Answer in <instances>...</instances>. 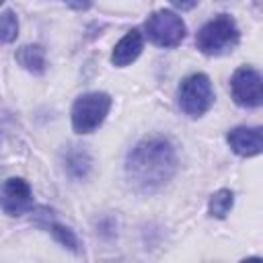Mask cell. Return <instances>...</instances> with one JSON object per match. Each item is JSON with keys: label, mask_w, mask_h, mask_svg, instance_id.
<instances>
[{"label": "cell", "mask_w": 263, "mask_h": 263, "mask_svg": "<svg viewBox=\"0 0 263 263\" xmlns=\"http://www.w3.org/2000/svg\"><path fill=\"white\" fill-rule=\"evenodd\" d=\"M125 173L142 191H154L168 183L177 173V154L173 144L162 136L140 140L127 154Z\"/></svg>", "instance_id": "6da1fadb"}, {"label": "cell", "mask_w": 263, "mask_h": 263, "mask_svg": "<svg viewBox=\"0 0 263 263\" xmlns=\"http://www.w3.org/2000/svg\"><path fill=\"white\" fill-rule=\"evenodd\" d=\"M238 43V27L232 16L218 14L208 21L195 37V45L205 55H220Z\"/></svg>", "instance_id": "7a4b0ae2"}, {"label": "cell", "mask_w": 263, "mask_h": 263, "mask_svg": "<svg viewBox=\"0 0 263 263\" xmlns=\"http://www.w3.org/2000/svg\"><path fill=\"white\" fill-rule=\"evenodd\" d=\"M111 109V97L107 92H86L74 101L72 107V127L76 134L95 132L107 117Z\"/></svg>", "instance_id": "3957f363"}, {"label": "cell", "mask_w": 263, "mask_h": 263, "mask_svg": "<svg viewBox=\"0 0 263 263\" xmlns=\"http://www.w3.org/2000/svg\"><path fill=\"white\" fill-rule=\"evenodd\" d=\"M179 107L183 113H187L189 117H199L203 115L212 103H214V90H212V82L205 74L197 72L187 76L181 86H179Z\"/></svg>", "instance_id": "277c9868"}, {"label": "cell", "mask_w": 263, "mask_h": 263, "mask_svg": "<svg viewBox=\"0 0 263 263\" xmlns=\"http://www.w3.org/2000/svg\"><path fill=\"white\" fill-rule=\"evenodd\" d=\"M146 33L152 43L160 47H177L185 39V23L173 10H156L146 21Z\"/></svg>", "instance_id": "5b68a950"}, {"label": "cell", "mask_w": 263, "mask_h": 263, "mask_svg": "<svg viewBox=\"0 0 263 263\" xmlns=\"http://www.w3.org/2000/svg\"><path fill=\"white\" fill-rule=\"evenodd\" d=\"M232 99L240 107H259L263 101V80L261 74L251 66H240L230 80Z\"/></svg>", "instance_id": "8992f818"}, {"label": "cell", "mask_w": 263, "mask_h": 263, "mask_svg": "<svg viewBox=\"0 0 263 263\" xmlns=\"http://www.w3.org/2000/svg\"><path fill=\"white\" fill-rule=\"evenodd\" d=\"M0 208L8 216H21L33 208V193L25 179L10 177L0 187Z\"/></svg>", "instance_id": "52a82bcc"}, {"label": "cell", "mask_w": 263, "mask_h": 263, "mask_svg": "<svg viewBox=\"0 0 263 263\" xmlns=\"http://www.w3.org/2000/svg\"><path fill=\"white\" fill-rule=\"evenodd\" d=\"M228 140V146L232 148L234 154L238 156H257L261 150H263V132L261 127H247V125H240V127H234L228 132L226 136Z\"/></svg>", "instance_id": "ba28073f"}, {"label": "cell", "mask_w": 263, "mask_h": 263, "mask_svg": "<svg viewBox=\"0 0 263 263\" xmlns=\"http://www.w3.org/2000/svg\"><path fill=\"white\" fill-rule=\"evenodd\" d=\"M142 47H144V37L138 29H132L127 31L119 41L117 45L113 47V53H111V62L113 66L117 68H123L127 64H132L140 53H142Z\"/></svg>", "instance_id": "9c48e42d"}, {"label": "cell", "mask_w": 263, "mask_h": 263, "mask_svg": "<svg viewBox=\"0 0 263 263\" xmlns=\"http://www.w3.org/2000/svg\"><path fill=\"white\" fill-rule=\"evenodd\" d=\"M16 62L33 74H43L45 72V51H43L41 45H23V47H18Z\"/></svg>", "instance_id": "30bf717a"}, {"label": "cell", "mask_w": 263, "mask_h": 263, "mask_svg": "<svg viewBox=\"0 0 263 263\" xmlns=\"http://www.w3.org/2000/svg\"><path fill=\"white\" fill-rule=\"evenodd\" d=\"M232 203H234V193L230 189H218L216 193H212V197L208 201V212L212 218L222 220L232 210Z\"/></svg>", "instance_id": "8fae6325"}, {"label": "cell", "mask_w": 263, "mask_h": 263, "mask_svg": "<svg viewBox=\"0 0 263 263\" xmlns=\"http://www.w3.org/2000/svg\"><path fill=\"white\" fill-rule=\"evenodd\" d=\"M66 168H68L70 175L76 177V179L84 177V175L88 173V168H90V158H88V154H86L84 150H72V152H68V156H66Z\"/></svg>", "instance_id": "7c38bea8"}, {"label": "cell", "mask_w": 263, "mask_h": 263, "mask_svg": "<svg viewBox=\"0 0 263 263\" xmlns=\"http://www.w3.org/2000/svg\"><path fill=\"white\" fill-rule=\"evenodd\" d=\"M47 228L51 230V234H53V238L62 245V247H66V249H70L72 253H78L80 251V245H78V238H76V234L68 228V226H62V224H58V222H49L47 224Z\"/></svg>", "instance_id": "4fadbf2b"}, {"label": "cell", "mask_w": 263, "mask_h": 263, "mask_svg": "<svg viewBox=\"0 0 263 263\" xmlns=\"http://www.w3.org/2000/svg\"><path fill=\"white\" fill-rule=\"evenodd\" d=\"M18 35V21L12 10L0 14V43H12Z\"/></svg>", "instance_id": "5bb4252c"}, {"label": "cell", "mask_w": 263, "mask_h": 263, "mask_svg": "<svg viewBox=\"0 0 263 263\" xmlns=\"http://www.w3.org/2000/svg\"><path fill=\"white\" fill-rule=\"evenodd\" d=\"M64 2H66L70 8H74V10H86L92 0H64Z\"/></svg>", "instance_id": "9a60e30c"}, {"label": "cell", "mask_w": 263, "mask_h": 263, "mask_svg": "<svg viewBox=\"0 0 263 263\" xmlns=\"http://www.w3.org/2000/svg\"><path fill=\"white\" fill-rule=\"evenodd\" d=\"M171 4L177 6V8H181V10H191L197 4V0H171Z\"/></svg>", "instance_id": "2e32d148"}, {"label": "cell", "mask_w": 263, "mask_h": 263, "mask_svg": "<svg viewBox=\"0 0 263 263\" xmlns=\"http://www.w3.org/2000/svg\"><path fill=\"white\" fill-rule=\"evenodd\" d=\"M2 2H4V0H0V4H2Z\"/></svg>", "instance_id": "e0dca14e"}]
</instances>
